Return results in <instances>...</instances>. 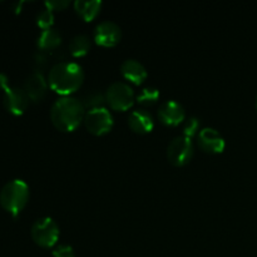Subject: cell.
Returning a JSON list of instances; mask_svg holds the SVG:
<instances>
[{
    "label": "cell",
    "instance_id": "cell-5",
    "mask_svg": "<svg viewBox=\"0 0 257 257\" xmlns=\"http://www.w3.org/2000/svg\"><path fill=\"white\" fill-rule=\"evenodd\" d=\"M32 238L38 246L44 248L53 247L59 238V226L52 217H42L32 226Z\"/></svg>",
    "mask_w": 257,
    "mask_h": 257
},
{
    "label": "cell",
    "instance_id": "cell-18",
    "mask_svg": "<svg viewBox=\"0 0 257 257\" xmlns=\"http://www.w3.org/2000/svg\"><path fill=\"white\" fill-rule=\"evenodd\" d=\"M158 98H160V90L157 88L145 87L138 93L136 100L142 105H152L157 102Z\"/></svg>",
    "mask_w": 257,
    "mask_h": 257
},
{
    "label": "cell",
    "instance_id": "cell-7",
    "mask_svg": "<svg viewBox=\"0 0 257 257\" xmlns=\"http://www.w3.org/2000/svg\"><path fill=\"white\" fill-rule=\"evenodd\" d=\"M85 128L94 136H103L113 127V115L107 108L100 107L85 112Z\"/></svg>",
    "mask_w": 257,
    "mask_h": 257
},
{
    "label": "cell",
    "instance_id": "cell-19",
    "mask_svg": "<svg viewBox=\"0 0 257 257\" xmlns=\"http://www.w3.org/2000/svg\"><path fill=\"white\" fill-rule=\"evenodd\" d=\"M104 102H105V94L98 92V90H93V92L87 93L82 100L84 108H89V110L103 107Z\"/></svg>",
    "mask_w": 257,
    "mask_h": 257
},
{
    "label": "cell",
    "instance_id": "cell-1",
    "mask_svg": "<svg viewBox=\"0 0 257 257\" xmlns=\"http://www.w3.org/2000/svg\"><path fill=\"white\" fill-rule=\"evenodd\" d=\"M84 115L85 108L82 100L72 95L58 98L50 109L52 123L63 132H73L84 120Z\"/></svg>",
    "mask_w": 257,
    "mask_h": 257
},
{
    "label": "cell",
    "instance_id": "cell-20",
    "mask_svg": "<svg viewBox=\"0 0 257 257\" xmlns=\"http://www.w3.org/2000/svg\"><path fill=\"white\" fill-rule=\"evenodd\" d=\"M53 23H54V14L50 9L44 8L43 10H40L37 14V24L42 28L43 30L49 29L52 28Z\"/></svg>",
    "mask_w": 257,
    "mask_h": 257
},
{
    "label": "cell",
    "instance_id": "cell-11",
    "mask_svg": "<svg viewBox=\"0 0 257 257\" xmlns=\"http://www.w3.org/2000/svg\"><path fill=\"white\" fill-rule=\"evenodd\" d=\"M197 143L207 153H221L225 150V140L217 130L211 127L202 128L197 135Z\"/></svg>",
    "mask_w": 257,
    "mask_h": 257
},
{
    "label": "cell",
    "instance_id": "cell-25",
    "mask_svg": "<svg viewBox=\"0 0 257 257\" xmlns=\"http://www.w3.org/2000/svg\"><path fill=\"white\" fill-rule=\"evenodd\" d=\"M9 80H8V77L5 74H3V73H0V88H2L3 90L7 89L8 87H9Z\"/></svg>",
    "mask_w": 257,
    "mask_h": 257
},
{
    "label": "cell",
    "instance_id": "cell-16",
    "mask_svg": "<svg viewBox=\"0 0 257 257\" xmlns=\"http://www.w3.org/2000/svg\"><path fill=\"white\" fill-rule=\"evenodd\" d=\"M62 43V35H60L59 30L54 29V28H49L40 33L39 38H38V48L39 50H55Z\"/></svg>",
    "mask_w": 257,
    "mask_h": 257
},
{
    "label": "cell",
    "instance_id": "cell-4",
    "mask_svg": "<svg viewBox=\"0 0 257 257\" xmlns=\"http://www.w3.org/2000/svg\"><path fill=\"white\" fill-rule=\"evenodd\" d=\"M136 100L132 87L125 82L112 83L105 92V102L114 110H127L133 105Z\"/></svg>",
    "mask_w": 257,
    "mask_h": 257
},
{
    "label": "cell",
    "instance_id": "cell-8",
    "mask_svg": "<svg viewBox=\"0 0 257 257\" xmlns=\"http://www.w3.org/2000/svg\"><path fill=\"white\" fill-rule=\"evenodd\" d=\"M120 39H122V29L117 23L104 20L95 27L94 40L97 44L110 48L117 45Z\"/></svg>",
    "mask_w": 257,
    "mask_h": 257
},
{
    "label": "cell",
    "instance_id": "cell-24",
    "mask_svg": "<svg viewBox=\"0 0 257 257\" xmlns=\"http://www.w3.org/2000/svg\"><path fill=\"white\" fill-rule=\"evenodd\" d=\"M69 3L67 0H50V2H45V8L53 10H63L64 8L68 7Z\"/></svg>",
    "mask_w": 257,
    "mask_h": 257
},
{
    "label": "cell",
    "instance_id": "cell-17",
    "mask_svg": "<svg viewBox=\"0 0 257 257\" xmlns=\"http://www.w3.org/2000/svg\"><path fill=\"white\" fill-rule=\"evenodd\" d=\"M90 49V39L84 34H78L70 40L69 53L73 57H83Z\"/></svg>",
    "mask_w": 257,
    "mask_h": 257
},
{
    "label": "cell",
    "instance_id": "cell-2",
    "mask_svg": "<svg viewBox=\"0 0 257 257\" xmlns=\"http://www.w3.org/2000/svg\"><path fill=\"white\" fill-rule=\"evenodd\" d=\"M84 72L78 63L58 62L48 73V84L58 94L70 95L83 84Z\"/></svg>",
    "mask_w": 257,
    "mask_h": 257
},
{
    "label": "cell",
    "instance_id": "cell-10",
    "mask_svg": "<svg viewBox=\"0 0 257 257\" xmlns=\"http://www.w3.org/2000/svg\"><path fill=\"white\" fill-rule=\"evenodd\" d=\"M158 118L161 122L168 127H176L182 123L186 118L185 108L176 100H166L158 109Z\"/></svg>",
    "mask_w": 257,
    "mask_h": 257
},
{
    "label": "cell",
    "instance_id": "cell-6",
    "mask_svg": "<svg viewBox=\"0 0 257 257\" xmlns=\"http://www.w3.org/2000/svg\"><path fill=\"white\" fill-rule=\"evenodd\" d=\"M192 140L186 136H177L170 142L167 147V158L170 163H172L176 167H182L187 165L193 157Z\"/></svg>",
    "mask_w": 257,
    "mask_h": 257
},
{
    "label": "cell",
    "instance_id": "cell-9",
    "mask_svg": "<svg viewBox=\"0 0 257 257\" xmlns=\"http://www.w3.org/2000/svg\"><path fill=\"white\" fill-rule=\"evenodd\" d=\"M4 107L9 113L14 115H20L24 113L29 104V98L24 89L18 87H8L4 90V98H3Z\"/></svg>",
    "mask_w": 257,
    "mask_h": 257
},
{
    "label": "cell",
    "instance_id": "cell-13",
    "mask_svg": "<svg viewBox=\"0 0 257 257\" xmlns=\"http://www.w3.org/2000/svg\"><path fill=\"white\" fill-rule=\"evenodd\" d=\"M128 125L133 132L145 135L152 131L155 120L152 114L146 109H135L128 117Z\"/></svg>",
    "mask_w": 257,
    "mask_h": 257
},
{
    "label": "cell",
    "instance_id": "cell-23",
    "mask_svg": "<svg viewBox=\"0 0 257 257\" xmlns=\"http://www.w3.org/2000/svg\"><path fill=\"white\" fill-rule=\"evenodd\" d=\"M52 253L53 257H75L74 250L69 245H58Z\"/></svg>",
    "mask_w": 257,
    "mask_h": 257
},
{
    "label": "cell",
    "instance_id": "cell-3",
    "mask_svg": "<svg viewBox=\"0 0 257 257\" xmlns=\"http://www.w3.org/2000/svg\"><path fill=\"white\" fill-rule=\"evenodd\" d=\"M29 200V187L23 180H12L0 191V205L17 217Z\"/></svg>",
    "mask_w": 257,
    "mask_h": 257
},
{
    "label": "cell",
    "instance_id": "cell-22",
    "mask_svg": "<svg viewBox=\"0 0 257 257\" xmlns=\"http://www.w3.org/2000/svg\"><path fill=\"white\" fill-rule=\"evenodd\" d=\"M33 65H34V72L43 73V69H45L48 65V54L44 50H38L33 55Z\"/></svg>",
    "mask_w": 257,
    "mask_h": 257
},
{
    "label": "cell",
    "instance_id": "cell-26",
    "mask_svg": "<svg viewBox=\"0 0 257 257\" xmlns=\"http://www.w3.org/2000/svg\"><path fill=\"white\" fill-rule=\"evenodd\" d=\"M256 109H257V97H256Z\"/></svg>",
    "mask_w": 257,
    "mask_h": 257
},
{
    "label": "cell",
    "instance_id": "cell-21",
    "mask_svg": "<svg viewBox=\"0 0 257 257\" xmlns=\"http://www.w3.org/2000/svg\"><path fill=\"white\" fill-rule=\"evenodd\" d=\"M200 133V119L196 117H190L183 125V136L192 138Z\"/></svg>",
    "mask_w": 257,
    "mask_h": 257
},
{
    "label": "cell",
    "instance_id": "cell-12",
    "mask_svg": "<svg viewBox=\"0 0 257 257\" xmlns=\"http://www.w3.org/2000/svg\"><path fill=\"white\" fill-rule=\"evenodd\" d=\"M47 89L48 82L45 80L43 73L33 72L25 80L24 90L32 102H40L47 94Z\"/></svg>",
    "mask_w": 257,
    "mask_h": 257
},
{
    "label": "cell",
    "instance_id": "cell-15",
    "mask_svg": "<svg viewBox=\"0 0 257 257\" xmlns=\"http://www.w3.org/2000/svg\"><path fill=\"white\" fill-rule=\"evenodd\" d=\"M75 12L85 20L90 22L94 19L100 12L102 2L100 0H75L74 2Z\"/></svg>",
    "mask_w": 257,
    "mask_h": 257
},
{
    "label": "cell",
    "instance_id": "cell-14",
    "mask_svg": "<svg viewBox=\"0 0 257 257\" xmlns=\"http://www.w3.org/2000/svg\"><path fill=\"white\" fill-rule=\"evenodd\" d=\"M120 73L128 82L136 85L142 84L143 80L147 78V70L145 65L136 59H125L120 64Z\"/></svg>",
    "mask_w": 257,
    "mask_h": 257
}]
</instances>
